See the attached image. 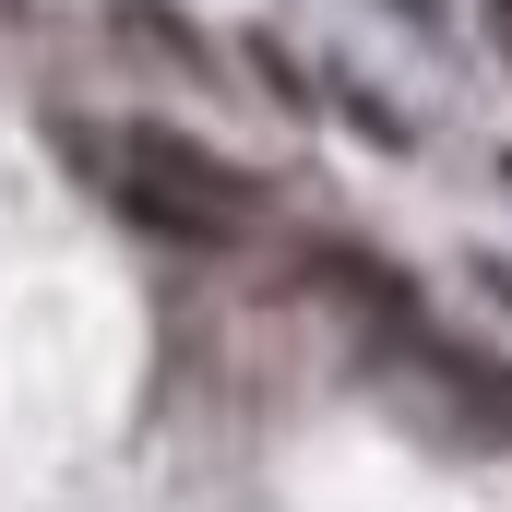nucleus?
I'll return each mask as SVG.
<instances>
[{
    "label": "nucleus",
    "mask_w": 512,
    "mask_h": 512,
    "mask_svg": "<svg viewBox=\"0 0 512 512\" xmlns=\"http://www.w3.org/2000/svg\"><path fill=\"white\" fill-rule=\"evenodd\" d=\"M120 203L155 227V239H239V215H251V191L215 167V155H191V143H167V131H131L120 155Z\"/></svg>",
    "instance_id": "f257e3e1"
}]
</instances>
